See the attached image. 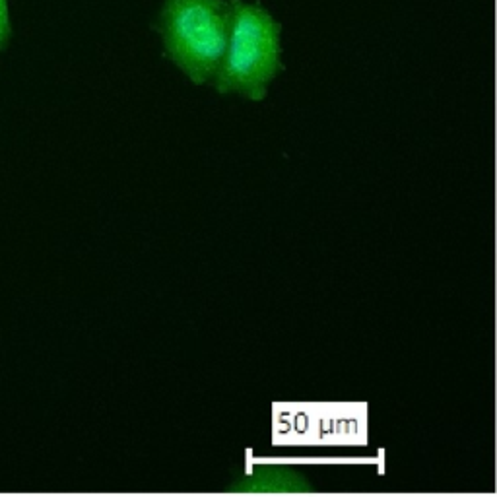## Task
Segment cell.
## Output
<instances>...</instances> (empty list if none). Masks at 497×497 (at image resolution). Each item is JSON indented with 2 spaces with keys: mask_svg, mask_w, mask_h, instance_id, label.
<instances>
[{
  "mask_svg": "<svg viewBox=\"0 0 497 497\" xmlns=\"http://www.w3.org/2000/svg\"><path fill=\"white\" fill-rule=\"evenodd\" d=\"M229 25L231 4L227 0H163V49L194 84L214 80L227 47Z\"/></svg>",
  "mask_w": 497,
  "mask_h": 497,
  "instance_id": "cell-2",
  "label": "cell"
},
{
  "mask_svg": "<svg viewBox=\"0 0 497 497\" xmlns=\"http://www.w3.org/2000/svg\"><path fill=\"white\" fill-rule=\"evenodd\" d=\"M231 25L224 59L214 76L220 93L261 101L282 59V25L259 4L231 0Z\"/></svg>",
  "mask_w": 497,
  "mask_h": 497,
  "instance_id": "cell-1",
  "label": "cell"
},
{
  "mask_svg": "<svg viewBox=\"0 0 497 497\" xmlns=\"http://www.w3.org/2000/svg\"><path fill=\"white\" fill-rule=\"evenodd\" d=\"M14 37L12 16H10V4L8 0H0V51L10 47Z\"/></svg>",
  "mask_w": 497,
  "mask_h": 497,
  "instance_id": "cell-3",
  "label": "cell"
}]
</instances>
